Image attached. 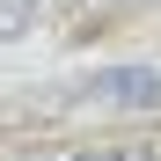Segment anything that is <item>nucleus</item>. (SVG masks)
I'll return each instance as SVG.
<instances>
[{
  "label": "nucleus",
  "mask_w": 161,
  "mask_h": 161,
  "mask_svg": "<svg viewBox=\"0 0 161 161\" xmlns=\"http://www.w3.org/2000/svg\"><path fill=\"white\" fill-rule=\"evenodd\" d=\"M37 8H44V0H0V44L30 30V22H37Z\"/></svg>",
  "instance_id": "7ed1b4c3"
},
{
  "label": "nucleus",
  "mask_w": 161,
  "mask_h": 161,
  "mask_svg": "<svg viewBox=\"0 0 161 161\" xmlns=\"http://www.w3.org/2000/svg\"><path fill=\"white\" fill-rule=\"evenodd\" d=\"M44 110H66V117H139V110H161V73L154 66H103L88 80H66Z\"/></svg>",
  "instance_id": "f257e3e1"
},
{
  "label": "nucleus",
  "mask_w": 161,
  "mask_h": 161,
  "mask_svg": "<svg viewBox=\"0 0 161 161\" xmlns=\"http://www.w3.org/2000/svg\"><path fill=\"white\" fill-rule=\"evenodd\" d=\"M66 161H161L147 139H117V147H80V154H66Z\"/></svg>",
  "instance_id": "f03ea898"
},
{
  "label": "nucleus",
  "mask_w": 161,
  "mask_h": 161,
  "mask_svg": "<svg viewBox=\"0 0 161 161\" xmlns=\"http://www.w3.org/2000/svg\"><path fill=\"white\" fill-rule=\"evenodd\" d=\"M88 8H132V0H88Z\"/></svg>",
  "instance_id": "20e7f679"
}]
</instances>
